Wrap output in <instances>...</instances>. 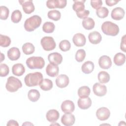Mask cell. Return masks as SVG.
Returning <instances> with one entry per match:
<instances>
[{
    "label": "cell",
    "instance_id": "6da1fadb",
    "mask_svg": "<svg viewBox=\"0 0 126 126\" xmlns=\"http://www.w3.org/2000/svg\"><path fill=\"white\" fill-rule=\"evenodd\" d=\"M42 79V74L39 72H35L28 74L25 76L24 81L26 86L31 87L38 85Z\"/></svg>",
    "mask_w": 126,
    "mask_h": 126
},
{
    "label": "cell",
    "instance_id": "7a4b0ae2",
    "mask_svg": "<svg viewBox=\"0 0 126 126\" xmlns=\"http://www.w3.org/2000/svg\"><path fill=\"white\" fill-rule=\"evenodd\" d=\"M41 18L38 15H33L27 19L24 23L25 29L29 32H32L41 25Z\"/></svg>",
    "mask_w": 126,
    "mask_h": 126
},
{
    "label": "cell",
    "instance_id": "3957f363",
    "mask_svg": "<svg viewBox=\"0 0 126 126\" xmlns=\"http://www.w3.org/2000/svg\"><path fill=\"white\" fill-rule=\"evenodd\" d=\"M101 28L102 32L107 35L116 36L119 32L118 26L110 21L104 22L102 24Z\"/></svg>",
    "mask_w": 126,
    "mask_h": 126
},
{
    "label": "cell",
    "instance_id": "277c9868",
    "mask_svg": "<svg viewBox=\"0 0 126 126\" xmlns=\"http://www.w3.org/2000/svg\"><path fill=\"white\" fill-rule=\"evenodd\" d=\"M26 64L30 69H42L45 65V61L41 57H31L26 60Z\"/></svg>",
    "mask_w": 126,
    "mask_h": 126
},
{
    "label": "cell",
    "instance_id": "5b68a950",
    "mask_svg": "<svg viewBox=\"0 0 126 126\" xmlns=\"http://www.w3.org/2000/svg\"><path fill=\"white\" fill-rule=\"evenodd\" d=\"M22 87V82L18 78L14 76H10L7 78L5 88L8 92H15Z\"/></svg>",
    "mask_w": 126,
    "mask_h": 126
},
{
    "label": "cell",
    "instance_id": "8992f818",
    "mask_svg": "<svg viewBox=\"0 0 126 126\" xmlns=\"http://www.w3.org/2000/svg\"><path fill=\"white\" fill-rule=\"evenodd\" d=\"M41 45L45 51H51L54 50L56 44L54 38L51 36H44L41 39Z\"/></svg>",
    "mask_w": 126,
    "mask_h": 126
},
{
    "label": "cell",
    "instance_id": "52a82bcc",
    "mask_svg": "<svg viewBox=\"0 0 126 126\" xmlns=\"http://www.w3.org/2000/svg\"><path fill=\"white\" fill-rule=\"evenodd\" d=\"M67 3L66 0H49L46 2V6L49 9L63 8Z\"/></svg>",
    "mask_w": 126,
    "mask_h": 126
},
{
    "label": "cell",
    "instance_id": "ba28073f",
    "mask_svg": "<svg viewBox=\"0 0 126 126\" xmlns=\"http://www.w3.org/2000/svg\"><path fill=\"white\" fill-rule=\"evenodd\" d=\"M93 90L94 94L98 96H104L107 93L106 86L99 83H96L93 85Z\"/></svg>",
    "mask_w": 126,
    "mask_h": 126
},
{
    "label": "cell",
    "instance_id": "9c48e42d",
    "mask_svg": "<svg viewBox=\"0 0 126 126\" xmlns=\"http://www.w3.org/2000/svg\"><path fill=\"white\" fill-rule=\"evenodd\" d=\"M110 115V110L106 107H102L98 109L96 112V116L100 121L107 120Z\"/></svg>",
    "mask_w": 126,
    "mask_h": 126
},
{
    "label": "cell",
    "instance_id": "30bf717a",
    "mask_svg": "<svg viewBox=\"0 0 126 126\" xmlns=\"http://www.w3.org/2000/svg\"><path fill=\"white\" fill-rule=\"evenodd\" d=\"M24 12L26 14H31L34 10V6L32 0H19Z\"/></svg>",
    "mask_w": 126,
    "mask_h": 126
},
{
    "label": "cell",
    "instance_id": "8fae6325",
    "mask_svg": "<svg viewBox=\"0 0 126 126\" xmlns=\"http://www.w3.org/2000/svg\"><path fill=\"white\" fill-rule=\"evenodd\" d=\"M61 109L64 113H71L75 109L74 104L70 100H64L61 104Z\"/></svg>",
    "mask_w": 126,
    "mask_h": 126
},
{
    "label": "cell",
    "instance_id": "7c38bea8",
    "mask_svg": "<svg viewBox=\"0 0 126 126\" xmlns=\"http://www.w3.org/2000/svg\"><path fill=\"white\" fill-rule=\"evenodd\" d=\"M69 78L65 74L59 75L56 79V85L60 88L66 87L69 84Z\"/></svg>",
    "mask_w": 126,
    "mask_h": 126
},
{
    "label": "cell",
    "instance_id": "4fadbf2b",
    "mask_svg": "<svg viewBox=\"0 0 126 126\" xmlns=\"http://www.w3.org/2000/svg\"><path fill=\"white\" fill-rule=\"evenodd\" d=\"M99 66L104 69L109 68L112 65V61L110 58L106 55L101 56L98 60Z\"/></svg>",
    "mask_w": 126,
    "mask_h": 126
},
{
    "label": "cell",
    "instance_id": "5bb4252c",
    "mask_svg": "<svg viewBox=\"0 0 126 126\" xmlns=\"http://www.w3.org/2000/svg\"><path fill=\"white\" fill-rule=\"evenodd\" d=\"M75 121V116L71 113H65L61 118L62 123L65 126L73 125Z\"/></svg>",
    "mask_w": 126,
    "mask_h": 126
},
{
    "label": "cell",
    "instance_id": "9a60e30c",
    "mask_svg": "<svg viewBox=\"0 0 126 126\" xmlns=\"http://www.w3.org/2000/svg\"><path fill=\"white\" fill-rule=\"evenodd\" d=\"M73 43L77 47H82L85 45L86 39L85 35L81 33H76L72 38Z\"/></svg>",
    "mask_w": 126,
    "mask_h": 126
},
{
    "label": "cell",
    "instance_id": "2e32d148",
    "mask_svg": "<svg viewBox=\"0 0 126 126\" xmlns=\"http://www.w3.org/2000/svg\"><path fill=\"white\" fill-rule=\"evenodd\" d=\"M125 14V12L123 8L120 7H117L112 10L111 16L114 20H120L124 18Z\"/></svg>",
    "mask_w": 126,
    "mask_h": 126
},
{
    "label": "cell",
    "instance_id": "e0dca14e",
    "mask_svg": "<svg viewBox=\"0 0 126 126\" xmlns=\"http://www.w3.org/2000/svg\"><path fill=\"white\" fill-rule=\"evenodd\" d=\"M59 71V68L58 65L52 63L48 64L46 68V72L50 77H54L58 76Z\"/></svg>",
    "mask_w": 126,
    "mask_h": 126
},
{
    "label": "cell",
    "instance_id": "ac0fdd59",
    "mask_svg": "<svg viewBox=\"0 0 126 126\" xmlns=\"http://www.w3.org/2000/svg\"><path fill=\"white\" fill-rule=\"evenodd\" d=\"M48 59L50 63L58 65L62 62L63 57L61 54L57 52H54L50 53L48 55Z\"/></svg>",
    "mask_w": 126,
    "mask_h": 126
},
{
    "label": "cell",
    "instance_id": "d6986e66",
    "mask_svg": "<svg viewBox=\"0 0 126 126\" xmlns=\"http://www.w3.org/2000/svg\"><path fill=\"white\" fill-rule=\"evenodd\" d=\"M78 107L82 109H87L92 105V100L89 97H80L77 101Z\"/></svg>",
    "mask_w": 126,
    "mask_h": 126
},
{
    "label": "cell",
    "instance_id": "ffe728a7",
    "mask_svg": "<svg viewBox=\"0 0 126 126\" xmlns=\"http://www.w3.org/2000/svg\"><path fill=\"white\" fill-rule=\"evenodd\" d=\"M7 55L9 59L11 61H16L20 58L21 53L18 48L12 47L8 50Z\"/></svg>",
    "mask_w": 126,
    "mask_h": 126
},
{
    "label": "cell",
    "instance_id": "44dd1931",
    "mask_svg": "<svg viewBox=\"0 0 126 126\" xmlns=\"http://www.w3.org/2000/svg\"><path fill=\"white\" fill-rule=\"evenodd\" d=\"M89 41L93 44H98L102 39V37L99 32L96 31H94L90 32L88 35Z\"/></svg>",
    "mask_w": 126,
    "mask_h": 126
},
{
    "label": "cell",
    "instance_id": "7402d4cb",
    "mask_svg": "<svg viewBox=\"0 0 126 126\" xmlns=\"http://www.w3.org/2000/svg\"><path fill=\"white\" fill-rule=\"evenodd\" d=\"M46 117L47 120L49 122L51 123H54L59 119L60 114L57 110L55 109H51L47 112Z\"/></svg>",
    "mask_w": 126,
    "mask_h": 126
},
{
    "label": "cell",
    "instance_id": "603a6c76",
    "mask_svg": "<svg viewBox=\"0 0 126 126\" xmlns=\"http://www.w3.org/2000/svg\"><path fill=\"white\" fill-rule=\"evenodd\" d=\"M12 71L14 75L17 76H21L25 73V68L22 63H16L13 65Z\"/></svg>",
    "mask_w": 126,
    "mask_h": 126
},
{
    "label": "cell",
    "instance_id": "cb8c5ba5",
    "mask_svg": "<svg viewBox=\"0 0 126 126\" xmlns=\"http://www.w3.org/2000/svg\"><path fill=\"white\" fill-rule=\"evenodd\" d=\"M94 69V64L92 61H86L82 65L81 69L83 73L89 74L92 72Z\"/></svg>",
    "mask_w": 126,
    "mask_h": 126
},
{
    "label": "cell",
    "instance_id": "d4e9b609",
    "mask_svg": "<svg viewBox=\"0 0 126 126\" xmlns=\"http://www.w3.org/2000/svg\"><path fill=\"white\" fill-rule=\"evenodd\" d=\"M40 88L44 91H47L51 90L53 87V82L52 81L49 79H43L41 81V82L39 84Z\"/></svg>",
    "mask_w": 126,
    "mask_h": 126
},
{
    "label": "cell",
    "instance_id": "484cf974",
    "mask_svg": "<svg viewBox=\"0 0 126 126\" xmlns=\"http://www.w3.org/2000/svg\"><path fill=\"white\" fill-rule=\"evenodd\" d=\"M114 63L118 66H121L124 64L126 61V56L122 53H117L114 57Z\"/></svg>",
    "mask_w": 126,
    "mask_h": 126
},
{
    "label": "cell",
    "instance_id": "4316f807",
    "mask_svg": "<svg viewBox=\"0 0 126 126\" xmlns=\"http://www.w3.org/2000/svg\"><path fill=\"white\" fill-rule=\"evenodd\" d=\"M82 23L83 28L87 30H90L93 29L95 26V23L94 20L90 17H88L84 19Z\"/></svg>",
    "mask_w": 126,
    "mask_h": 126
},
{
    "label": "cell",
    "instance_id": "83f0119b",
    "mask_svg": "<svg viewBox=\"0 0 126 126\" xmlns=\"http://www.w3.org/2000/svg\"><path fill=\"white\" fill-rule=\"evenodd\" d=\"M29 99L32 102L37 101L40 97V93L39 91L35 89L30 90L28 94Z\"/></svg>",
    "mask_w": 126,
    "mask_h": 126
},
{
    "label": "cell",
    "instance_id": "f1b7e54d",
    "mask_svg": "<svg viewBox=\"0 0 126 126\" xmlns=\"http://www.w3.org/2000/svg\"><path fill=\"white\" fill-rule=\"evenodd\" d=\"M22 50L23 53L26 55H30L34 53L35 47L34 45L30 42H27L22 46Z\"/></svg>",
    "mask_w": 126,
    "mask_h": 126
},
{
    "label": "cell",
    "instance_id": "f546056e",
    "mask_svg": "<svg viewBox=\"0 0 126 126\" xmlns=\"http://www.w3.org/2000/svg\"><path fill=\"white\" fill-rule=\"evenodd\" d=\"M98 80L100 83L104 84L108 83L110 80V75L109 73L106 71H100L97 75Z\"/></svg>",
    "mask_w": 126,
    "mask_h": 126
},
{
    "label": "cell",
    "instance_id": "4dcf8cb0",
    "mask_svg": "<svg viewBox=\"0 0 126 126\" xmlns=\"http://www.w3.org/2000/svg\"><path fill=\"white\" fill-rule=\"evenodd\" d=\"M72 5L73 9L76 12L82 11L85 10V5L84 2L85 0H74Z\"/></svg>",
    "mask_w": 126,
    "mask_h": 126
},
{
    "label": "cell",
    "instance_id": "1f68e13d",
    "mask_svg": "<svg viewBox=\"0 0 126 126\" xmlns=\"http://www.w3.org/2000/svg\"><path fill=\"white\" fill-rule=\"evenodd\" d=\"M90 89L86 86L81 87L78 90V95L80 97H88L90 95Z\"/></svg>",
    "mask_w": 126,
    "mask_h": 126
},
{
    "label": "cell",
    "instance_id": "d6a6232c",
    "mask_svg": "<svg viewBox=\"0 0 126 126\" xmlns=\"http://www.w3.org/2000/svg\"><path fill=\"white\" fill-rule=\"evenodd\" d=\"M48 17L49 19L57 21L60 19L61 17V13L57 10H50L48 13Z\"/></svg>",
    "mask_w": 126,
    "mask_h": 126
},
{
    "label": "cell",
    "instance_id": "836d02e7",
    "mask_svg": "<svg viewBox=\"0 0 126 126\" xmlns=\"http://www.w3.org/2000/svg\"><path fill=\"white\" fill-rule=\"evenodd\" d=\"M55 25L51 22H46L44 23L42 26V30L46 33H52L55 30Z\"/></svg>",
    "mask_w": 126,
    "mask_h": 126
},
{
    "label": "cell",
    "instance_id": "e575fe53",
    "mask_svg": "<svg viewBox=\"0 0 126 126\" xmlns=\"http://www.w3.org/2000/svg\"><path fill=\"white\" fill-rule=\"evenodd\" d=\"M22 13L19 10H15L11 14V21L14 23H19L22 19Z\"/></svg>",
    "mask_w": 126,
    "mask_h": 126
},
{
    "label": "cell",
    "instance_id": "d590c367",
    "mask_svg": "<svg viewBox=\"0 0 126 126\" xmlns=\"http://www.w3.org/2000/svg\"><path fill=\"white\" fill-rule=\"evenodd\" d=\"M96 13L98 17L100 18H104L107 17L109 13V10L105 7H101L96 9Z\"/></svg>",
    "mask_w": 126,
    "mask_h": 126
},
{
    "label": "cell",
    "instance_id": "8d00e7d4",
    "mask_svg": "<svg viewBox=\"0 0 126 126\" xmlns=\"http://www.w3.org/2000/svg\"><path fill=\"white\" fill-rule=\"evenodd\" d=\"M11 43V39L9 37L3 35L2 34L0 35V45L1 47H6L10 45Z\"/></svg>",
    "mask_w": 126,
    "mask_h": 126
},
{
    "label": "cell",
    "instance_id": "74e56055",
    "mask_svg": "<svg viewBox=\"0 0 126 126\" xmlns=\"http://www.w3.org/2000/svg\"><path fill=\"white\" fill-rule=\"evenodd\" d=\"M9 14V10L7 7L5 6H0V18L1 20H5L7 19Z\"/></svg>",
    "mask_w": 126,
    "mask_h": 126
},
{
    "label": "cell",
    "instance_id": "f35d334b",
    "mask_svg": "<svg viewBox=\"0 0 126 126\" xmlns=\"http://www.w3.org/2000/svg\"><path fill=\"white\" fill-rule=\"evenodd\" d=\"M71 47V44L70 42L67 40H62L59 43L60 49L63 51L66 52L68 51Z\"/></svg>",
    "mask_w": 126,
    "mask_h": 126
},
{
    "label": "cell",
    "instance_id": "ab89813d",
    "mask_svg": "<svg viewBox=\"0 0 126 126\" xmlns=\"http://www.w3.org/2000/svg\"><path fill=\"white\" fill-rule=\"evenodd\" d=\"M86 57V52L84 49H79L75 54V59L78 62H82Z\"/></svg>",
    "mask_w": 126,
    "mask_h": 126
},
{
    "label": "cell",
    "instance_id": "60d3db41",
    "mask_svg": "<svg viewBox=\"0 0 126 126\" xmlns=\"http://www.w3.org/2000/svg\"><path fill=\"white\" fill-rule=\"evenodd\" d=\"M9 72V67L7 64L1 63L0 65V76L1 77L6 76Z\"/></svg>",
    "mask_w": 126,
    "mask_h": 126
},
{
    "label": "cell",
    "instance_id": "b9f144b4",
    "mask_svg": "<svg viewBox=\"0 0 126 126\" xmlns=\"http://www.w3.org/2000/svg\"><path fill=\"white\" fill-rule=\"evenodd\" d=\"M90 14V11L88 10H84L82 11L76 12V15L78 17H79L80 19H86L88 18V16H89Z\"/></svg>",
    "mask_w": 126,
    "mask_h": 126
},
{
    "label": "cell",
    "instance_id": "7bdbcfd3",
    "mask_svg": "<svg viewBox=\"0 0 126 126\" xmlns=\"http://www.w3.org/2000/svg\"><path fill=\"white\" fill-rule=\"evenodd\" d=\"M102 4V1L101 0H91V5L94 9H97L101 7Z\"/></svg>",
    "mask_w": 126,
    "mask_h": 126
},
{
    "label": "cell",
    "instance_id": "ee69618b",
    "mask_svg": "<svg viewBox=\"0 0 126 126\" xmlns=\"http://www.w3.org/2000/svg\"><path fill=\"white\" fill-rule=\"evenodd\" d=\"M120 48L121 50H122L124 52H126V35H124L121 40V45H120Z\"/></svg>",
    "mask_w": 126,
    "mask_h": 126
},
{
    "label": "cell",
    "instance_id": "f6af8a7d",
    "mask_svg": "<svg viewBox=\"0 0 126 126\" xmlns=\"http://www.w3.org/2000/svg\"><path fill=\"white\" fill-rule=\"evenodd\" d=\"M118 2H119V0H105V2L106 4L109 6H112L114 5H116Z\"/></svg>",
    "mask_w": 126,
    "mask_h": 126
},
{
    "label": "cell",
    "instance_id": "bcb514c9",
    "mask_svg": "<svg viewBox=\"0 0 126 126\" xmlns=\"http://www.w3.org/2000/svg\"><path fill=\"white\" fill-rule=\"evenodd\" d=\"M7 126H18L19 124L17 123V121L13 120H9L6 125Z\"/></svg>",
    "mask_w": 126,
    "mask_h": 126
},
{
    "label": "cell",
    "instance_id": "7dc6e473",
    "mask_svg": "<svg viewBox=\"0 0 126 126\" xmlns=\"http://www.w3.org/2000/svg\"><path fill=\"white\" fill-rule=\"evenodd\" d=\"M23 126H24V125H33L32 124V123H31L30 122H26L24 124H23V125H22Z\"/></svg>",
    "mask_w": 126,
    "mask_h": 126
},
{
    "label": "cell",
    "instance_id": "c3c4849f",
    "mask_svg": "<svg viewBox=\"0 0 126 126\" xmlns=\"http://www.w3.org/2000/svg\"><path fill=\"white\" fill-rule=\"evenodd\" d=\"M3 60H4V56L2 53H1V62H2Z\"/></svg>",
    "mask_w": 126,
    "mask_h": 126
}]
</instances>
